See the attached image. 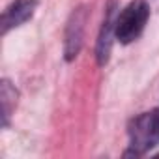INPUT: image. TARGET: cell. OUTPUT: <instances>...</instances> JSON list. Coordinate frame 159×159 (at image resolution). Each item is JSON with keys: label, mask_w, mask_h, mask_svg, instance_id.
I'll use <instances>...</instances> for the list:
<instances>
[{"label": "cell", "mask_w": 159, "mask_h": 159, "mask_svg": "<svg viewBox=\"0 0 159 159\" xmlns=\"http://www.w3.org/2000/svg\"><path fill=\"white\" fill-rule=\"evenodd\" d=\"M150 17V8L142 0H135V2L127 4L122 13L116 17V26H114V36L120 43L127 45L133 43L144 30L146 23Z\"/></svg>", "instance_id": "1"}, {"label": "cell", "mask_w": 159, "mask_h": 159, "mask_svg": "<svg viewBox=\"0 0 159 159\" xmlns=\"http://www.w3.org/2000/svg\"><path fill=\"white\" fill-rule=\"evenodd\" d=\"M159 142V109L139 114L129 124V144L135 155H142Z\"/></svg>", "instance_id": "2"}, {"label": "cell", "mask_w": 159, "mask_h": 159, "mask_svg": "<svg viewBox=\"0 0 159 159\" xmlns=\"http://www.w3.org/2000/svg\"><path fill=\"white\" fill-rule=\"evenodd\" d=\"M86 17L88 11L84 6L77 8L69 21H67V28H66V45H64V52H66V60H73L83 45V38H84V25H86Z\"/></svg>", "instance_id": "3"}, {"label": "cell", "mask_w": 159, "mask_h": 159, "mask_svg": "<svg viewBox=\"0 0 159 159\" xmlns=\"http://www.w3.org/2000/svg\"><path fill=\"white\" fill-rule=\"evenodd\" d=\"M36 8H38V0H15V2H11L2 13V21H0L2 34H8L11 28H17L28 19H32Z\"/></svg>", "instance_id": "4"}, {"label": "cell", "mask_w": 159, "mask_h": 159, "mask_svg": "<svg viewBox=\"0 0 159 159\" xmlns=\"http://www.w3.org/2000/svg\"><path fill=\"white\" fill-rule=\"evenodd\" d=\"M114 11H116L114 0H111V4L107 6V15H105L103 26H101V32H99L98 49H96V56H98V64H99V66H105V64L109 62L111 49H112V38H116V36H114L116 19H112V17H114Z\"/></svg>", "instance_id": "5"}, {"label": "cell", "mask_w": 159, "mask_h": 159, "mask_svg": "<svg viewBox=\"0 0 159 159\" xmlns=\"http://www.w3.org/2000/svg\"><path fill=\"white\" fill-rule=\"evenodd\" d=\"M0 103H2V124L8 125L11 111L17 105V90L11 86L10 81H2L0 84Z\"/></svg>", "instance_id": "6"}]
</instances>
